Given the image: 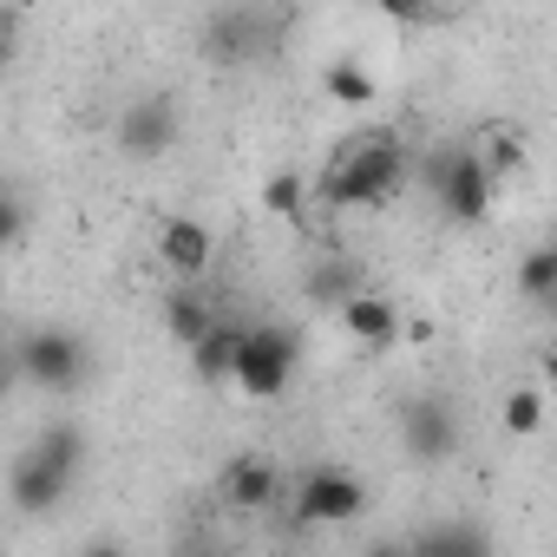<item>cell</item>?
Here are the masks:
<instances>
[{
  "label": "cell",
  "mask_w": 557,
  "mask_h": 557,
  "mask_svg": "<svg viewBox=\"0 0 557 557\" xmlns=\"http://www.w3.org/2000/svg\"><path fill=\"white\" fill-rule=\"evenodd\" d=\"M407 184V145L394 132H361L329 158L322 177V203L329 210H374Z\"/></svg>",
  "instance_id": "obj_1"
},
{
  "label": "cell",
  "mask_w": 557,
  "mask_h": 557,
  "mask_svg": "<svg viewBox=\"0 0 557 557\" xmlns=\"http://www.w3.org/2000/svg\"><path fill=\"white\" fill-rule=\"evenodd\" d=\"M302 368V335L289 322H243L236 329V361H230V387H243L249 400H275Z\"/></svg>",
  "instance_id": "obj_2"
},
{
  "label": "cell",
  "mask_w": 557,
  "mask_h": 557,
  "mask_svg": "<svg viewBox=\"0 0 557 557\" xmlns=\"http://www.w3.org/2000/svg\"><path fill=\"white\" fill-rule=\"evenodd\" d=\"M368 511V485L348 466H309L296 479V524L322 531V524H355Z\"/></svg>",
  "instance_id": "obj_3"
},
{
  "label": "cell",
  "mask_w": 557,
  "mask_h": 557,
  "mask_svg": "<svg viewBox=\"0 0 557 557\" xmlns=\"http://www.w3.org/2000/svg\"><path fill=\"white\" fill-rule=\"evenodd\" d=\"M14 361H21V374H27L34 387H47V394H73V387L92 374V355H86V342H79L73 329H34Z\"/></svg>",
  "instance_id": "obj_4"
},
{
  "label": "cell",
  "mask_w": 557,
  "mask_h": 557,
  "mask_svg": "<svg viewBox=\"0 0 557 557\" xmlns=\"http://www.w3.org/2000/svg\"><path fill=\"white\" fill-rule=\"evenodd\" d=\"M433 190H440V210L453 216V223H485L492 216V177H485V164H479V151H466V145H453V151H433Z\"/></svg>",
  "instance_id": "obj_5"
},
{
  "label": "cell",
  "mask_w": 557,
  "mask_h": 557,
  "mask_svg": "<svg viewBox=\"0 0 557 557\" xmlns=\"http://www.w3.org/2000/svg\"><path fill=\"white\" fill-rule=\"evenodd\" d=\"M400 446H407L413 459H426V466L453 459V453H459V407L440 400V394L407 400V407H400Z\"/></svg>",
  "instance_id": "obj_6"
},
{
  "label": "cell",
  "mask_w": 557,
  "mask_h": 557,
  "mask_svg": "<svg viewBox=\"0 0 557 557\" xmlns=\"http://www.w3.org/2000/svg\"><path fill=\"white\" fill-rule=\"evenodd\" d=\"M269 40H275V21L262 8H216V14H203V53L210 60H256V53H269Z\"/></svg>",
  "instance_id": "obj_7"
},
{
  "label": "cell",
  "mask_w": 557,
  "mask_h": 557,
  "mask_svg": "<svg viewBox=\"0 0 557 557\" xmlns=\"http://www.w3.org/2000/svg\"><path fill=\"white\" fill-rule=\"evenodd\" d=\"M158 262L177 275L184 289L203 283V269L216 262V236H210V223H197V216H164V223H158Z\"/></svg>",
  "instance_id": "obj_8"
},
{
  "label": "cell",
  "mask_w": 557,
  "mask_h": 557,
  "mask_svg": "<svg viewBox=\"0 0 557 557\" xmlns=\"http://www.w3.org/2000/svg\"><path fill=\"white\" fill-rule=\"evenodd\" d=\"M119 145H125L132 158H164V151L177 145V106H171L164 92L132 99V106L119 112Z\"/></svg>",
  "instance_id": "obj_9"
},
{
  "label": "cell",
  "mask_w": 557,
  "mask_h": 557,
  "mask_svg": "<svg viewBox=\"0 0 557 557\" xmlns=\"http://www.w3.org/2000/svg\"><path fill=\"white\" fill-rule=\"evenodd\" d=\"M66 492H73V479H66V472L40 466L27 446L14 453V466H8V498H14V511H21V518H47V511H60V505H66Z\"/></svg>",
  "instance_id": "obj_10"
},
{
  "label": "cell",
  "mask_w": 557,
  "mask_h": 557,
  "mask_svg": "<svg viewBox=\"0 0 557 557\" xmlns=\"http://www.w3.org/2000/svg\"><path fill=\"white\" fill-rule=\"evenodd\" d=\"M275 492H283V466H275V459H262V453L223 459V498H230L236 511H269Z\"/></svg>",
  "instance_id": "obj_11"
},
{
  "label": "cell",
  "mask_w": 557,
  "mask_h": 557,
  "mask_svg": "<svg viewBox=\"0 0 557 557\" xmlns=\"http://www.w3.org/2000/svg\"><path fill=\"white\" fill-rule=\"evenodd\" d=\"M335 315H342V329H348L361 348H387V342H400V309H394L387 296H374V289H355Z\"/></svg>",
  "instance_id": "obj_12"
},
{
  "label": "cell",
  "mask_w": 557,
  "mask_h": 557,
  "mask_svg": "<svg viewBox=\"0 0 557 557\" xmlns=\"http://www.w3.org/2000/svg\"><path fill=\"white\" fill-rule=\"evenodd\" d=\"M407 550L413 557H492V531L472 518H440L420 537H407Z\"/></svg>",
  "instance_id": "obj_13"
},
{
  "label": "cell",
  "mask_w": 557,
  "mask_h": 557,
  "mask_svg": "<svg viewBox=\"0 0 557 557\" xmlns=\"http://www.w3.org/2000/svg\"><path fill=\"white\" fill-rule=\"evenodd\" d=\"M216 322H223V315H216V302H210V296H203L197 283H190V289H171V296H164V329H171V342H177V348L203 342V335H210Z\"/></svg>",
  "instance_id": "obj_14"
},
{
  "label": "cell",
  "mask_w": 557,
  "mask_h": 557,
  "mask_svg": "<svg viewBox=\"0 0 557 557\" xmlns=\"http://www.w3.org/2000/svg\"><path fill=\"white\" fill-rule=\"evenodd\" d=\"M27 453H34L40 466H53V472L79 479V466H86V426H73V420H53V426H40V433L27 440Z\"/></svg>",
  "instance_id": "obj_15"
},
{
  "label": "cell",
  "mask_w": 557,
  "mask_h": 557,
  "mask_svg": "<svg viewBox=\"0 0 557 557\" xmlns=\"http://www.w3.org/2000/svg\"><path fill=\"white\" fill-rule=\"evenodd\" d=\"M236 329H243V322H230V315H223V322H216V329H210L203 342H190V374H197L203 387H230V361H236Z\"/></svg>",
  "instance_id": "obj_16"
},
{
  "label": "cell",
  "mask_w": 557,
  "mask_h": 557,
  "mask_svg": "<svg viewBox=\"0 0 557 557\" xmlns=\"http://www.w3.org/2000/svg\"><path fill=\"white\" fill-rule=\"evenodd\" d=\"M518 296L524 302H557V249L550 243H531L524 256H518Z\"/></svg>",
  "instance_id": "obj_17"
},
{
  "label": "cell",
  "mask_w": 557,
  "mask_h": 557,
  "mask_svg": "<svg viewBox=\"0 0 557 557\" xmlns=\"http://www.w3.org/2000/svg\"><path fill=\"white\" fill-rule=\"evenodd\" d=\"M355 289H361V275H355L348 256H322V262L309 269V302H322V309H342Z\"/></svg>",
  "instance_id": "obj_18"
},
{
  "label": "cell",
  "mask_w": 557,
  "mask_h": 557,
  "mask_svg": "<svg viewBox=\"0 0 557 557\" xmlns=\"http://www.w3.org/2000/svg\"><path fill=\"white\" fill-rule=\"evenodd\" d=\"M322 86H329V99L335 106H374V73L361 66V60H329V73H322Z\"/></svg>",
  "instance_id": "obj_19"
},
{
  "label": "cell",
  "mask_w": 557,
  "mask_h": 557,
  "mask_svg": "<svg viewBox=\"0 0 557 557\" xmlns=\"http://www.w3.org/2000/svg\"><path fill=\"white\" fill-rule=\"evenodd\" d=\"M544 413H550L544 387H511V394H505V433H511V440H537V433H544Z\"/></svg>",
  "instance_id": "obj_20"
},
{
  "label": "cell",
  "mask_w": 557,
  "mask_h": 557,
  "mask_svg": "<svg viewBox=\"0 0 557 557\" xmlns=\"http://www.w3.org/2000/svg\"><path fill=\"white\" fill-rule=\"evenodd\" d=\"M309 203V177H296V171H275L269 184H262V210L269 216H296Z\"/></svg>",
  "instance_id": "obj_21"
},
{
  "label": "cell",
  "mask_w": 557,
  "mask_h": 557,
  "mask_svg": "<svg viewBox=\"0 0 557 557\" xmlns=\"http://www.w3.org/2000/svg\"><path fill=\"white\" fill-rule=\"evenodd\" d=\"M479 164H485V177L498 184L505 171H518V164H524V138H518V132H492V138H485V158H479Z\"/></svg>",
  "instance_id": "obj_22"
},
{
  "label": "cell",
  "mask_w": 557,
  "mask_h": 557,
  "mask_svg": "<svg viewBox=\"0 0 557 557\" xmlns=\"http://www.w3.org/2000/svg\"><path fill=\"white\" fill-rule=\"evenodd\" d=\"M21 230H27V203H21L8 184H0V249H14V243H21Z\"/></svg>",
  "instance_id": "obj_23"
},
{
  "label": "cell",
  "mask_w": 557,
  "mask_h": 557,
  "mask_svg": "<svg viewBox=\"0 0 557 557\" xmlns=\"http://www.w3.org/2000/svg\"><path fill=\"white\" fill-rule=\"evenodd\" d=\"M368 557H413V550H407V537H374Z\"/></svg>",
  "instance_id": "obj_24"
},
{
  "label": "cell",
  "mask_w": 557,
  "mask_h": 557,
  "mask_svg": "<svg viewBox=\"0 0 557 557\" xmlns=\"http://www.w3.org/2000/svg\"><path fill=\"white\" fill-rule=\"evenodd\" d=\"M79 557H125V550H119V544H112V537H99V544H86V550H79Z\"/></svg>",
  "instance_id": "obj_25"
},
{
  "label": "cell",
  "mask_w": 557,
  "mask_h": 557,
  "mask_svg": "<svg viewBox=\"0 0 557 557\" xmlns=\"http://www.w3.org/2000/svg\"><path fill=\"white\" fill-rule=\"evenodd\" d=\"M0 66H8V21H0Z\"/></svg>",
  "instance_id": "obj_26"
},
{
  "label": "cell",
  "mask_w": 557,
  "mask_h": 557,
  "mask_svg": "<svg viewBox=\"0 0 557 557\" xmlns=\"http://www.w3.org/2000/svg\"><path fill=\"white\" fill-rule=\"evenodd\" d=\"M0 394H8V374H0Z\"/></svg>",
  "instance_id": "obj_27"
}]
</instances>
